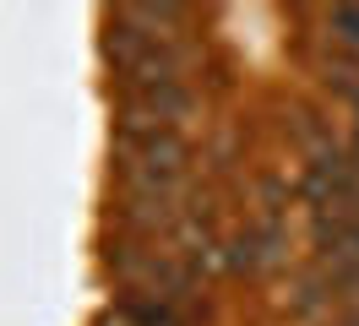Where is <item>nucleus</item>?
<instances>
[{"mask_svg": "<svg viewBox=\"0 0 359 326\" xmlns=\"http://www.w3.org/2000/svg\"><path fill=\"white\" fill-rule=\"evenodd\" d=\"M327 33H332V43L348 60H359V6H332L327 11Z\"/></svg>", "mask_w": 359, "mask_h": 326, "instance_id": "nucleus-1", "label": "nucleus"}]
</instances>
